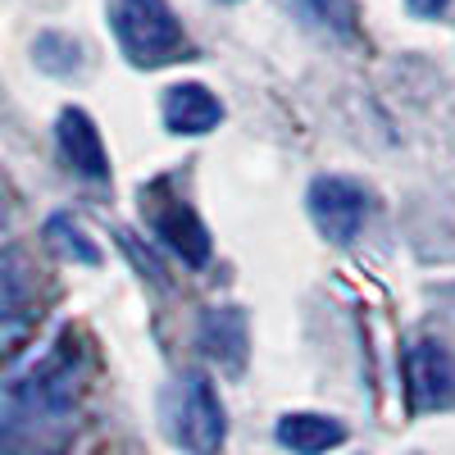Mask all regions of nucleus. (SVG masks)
<instances>
[{
    "label": "nucleus",
    "mask_w": 455,
    "mask_h": 455,
    "mask_svg": "<svg viewBox=\"0 0 455 455\" xmlns=\"http://www.w3.org/2000/svg\"><path fill=\"white\" fill-rule=\"evenodd\" d=\"M109 28L119 51L137 68H156L169 64L187 51V32L182 19L169 0H114L109 5Z\"/></svg>",
    "instance_id": "obj_1"
},
{
    "label": "nucleus",
    "mask_w": 455,
    "mask_h": 455,
    "mask_svg": "<svg viewBox=\"0 0 455 455\" xmlns=\"http://www.w3.org/2000/svg\"><path fill=\"white\" fill-rule=\"evenodd\" d=\"M173 433L192 455H219L228 437V414L205 373H187L173 392Z\"/></svg>",
    "instance_id": "obj_2"
},
{
    "label": "nucleus",
    "mask_w": 455,
    "mask_h": 455,
    "mask_svg": "<svg viewBox=\"0 0 455 455\" xmlns=\"http://www.w3.org/2000/svg\"><path fill=\"white\" fill-rule=\"evenodd\" d=\"M146 219H150V233H156L187 269H201V264H210V251H214V242H210V228L201 223V214L187 205L182 196H169L164 187H150L146 192Z\"/></svg>",
    "instance_id": "obj_3"
},
{
    "label": "nucleus",
    "mask_w": 455,
    "mask_h": 455,
    "mask_svg": "<svg viewBox=\"0 0 455 455\" xmlns=\"http://www.w3.org/2000/svg\"><path fill=\"white\" fill-rule=\"evenodd\" d=\"M310 219L315 228L328 237V242H355L360 228L369 219V196L364 187L351 182V178H337V173H323L310 182Z\"/></svg>",
    "instance_id": "obj_4"
},
{
    "label": "nucleus",
    "mask_w": 455,
    "mask_h": 455,
    "mask_svg": "<svg viewBox=\"0 0 455 455\" xmlns=\"http://www.w3.org/2000/svg\"><path fill=\"white\" fill-rule=\"evenodd\" d=\"M401 369H405V405L414 414L455 405V355L442 341H414Z\"/></svg>",
    "instance_id": "obj_5"
},
{
    "label": "nucleus",
    "mask_w": 455,
    "mask_h": 455,
    "mask_svg": "<svg viewBox=\"0 0 455 455\" xmlns=\"http://www.w3.org/2000/svg\"><path fill=\"white\" fill-rule=\"evenodd\" d=\"M55 141H60V156L68 160L73 173H83L92 182H105L109 178V156H105V141H100V128L92 124V114L68 105L60 119H55Z\"/></svg>",
    "instance_id": "obj_6"
},
{
    "label": "nucleus",
    "mask_w": 455,
    "mask_h": 455,
    "mask_svg": "<svg viewBox=\"0 0 455 455\" xmlns=\"http://www.w3.org/2000/svg\"><path fill=\"white\" fill-rule=\"evenodd\" d=\"M73 387H78V341L64 337V341H55V351L23 378L19 396L32 401V405L55 410V405H68Z\"/></svg>",
    "instance_id": "obj_7"
},
{
    "label": "nucleus",
    "mask_w": 455,
    "mask_h": 455,
    "mask_svg": "<svg viewBox=\"0 0 455 455\" xmlns=\"http://www.w3.org/2000/svg\"><path fill=\"white\" fill-rule=\"evenodd\" d=\"M223 124V105L201 83H178L164 92V128L178 137H205Z\"/></svg>",
    "instance_id": "obj_8"
},
{
    "label": "nucleus",
    "mask_w": 455,
    "mask_h": 455,
    "mask_svg": "<svg viewBox=\"0 0 455 455\" xmlns=\"http://www.w3.org/2000/svg\"><path fill=\"white\" fill-rule=\"evenodd\" d=\"M201 347L205 355L228 369V373H242L246 369V351H251V332H246V315L237 306H219L201 315Z\"/></svg>",
    "instance_id": "obj_9"
},
{
    "label": "nucleus",
    "mask_w": 455,
    "mask_h": 455,
    "mask_svg": "<svg viewBox=\"0 0 455 455\" xmlns=\"http://www.w3.org/2000/svg\"><path fill=\"white\" fill-rule=\"evenodd\" d=\"M347 442V424L332 414H315V410H296L278 419V446L291 455H323L332 446Z\"/></svg>",
    "instance_id": "obj_10"
},
{
    "label": "nucleus",
    "mask_w": 455,
    "mask_h": 455,
    "mask_svg": "<svg viewBox=\"0 0 455 455\" xmlns=\"http://www.w3.org/2000/svg\"><path fill=\"white\" fill-rule=\"evenodd\" d=\"M283 5L296 19H306L319 32H328V36H355V28H360L355 0H283Z\"/></svg>",
    "instance_id": "obj_11"
},
{
    "label": "nucleus",
    "mask_w": 455,
    "mask_h": 455,
    "mask_svg": "<svg viewBox=\"0 0 455 455\" xmlns=\"http://www.w3.org/2000/svg\"><path fill=\"white\" fill-rule=\"evenodd\" d=\"M46 237L68 255V259H78V264H100V251L87 242V233L73 219H64V214H55L51 223H46Z\"/></svg>",
    "instance_id": "obj_12"
},
{
    "label": "nucleus",
    "mask_w": 455,
    "mask_h": 455,
    "mask_svg": "<svg viewBox=\"0 0 455 455\" xmlns=\"http://www.w3.org/2000/svg\"><path fill=\"white\" fill-rule=\"evenodd\" d=\"M28 306V278L14 255H0V319H14Z\"/></svg>",
    "instance_id": "obj_13"
},
{
    "label": "nucleus",
    "mask_w": 455,
    "mask_h": 455,
    "mask_svg": "<svg viewBox=\"0 0 455 455\" xmlns=\"http://www.w3.org/2000/svg\"><path fill=\"white\" fill-rule=\"evenodd\" d=\"M405 5H410V14H414V19H442L451 0H405Z\"/></svg>",
    "instance_id": "obj_14"
},
{
    "label": "nucleus",
    "mask_w": 455,
    "mask_h": 455,
    "mask_svg": "<svg viewBox=\"0 0 455 455\" xmlns=\"http://www.w3.org/2000/svg\"><path fill=\"white\" fill-rule=\"evenodd\" d=\"M0 228H5V205H0Z\"/></svg>",
    "instance_id": "obj_15"
}]
</instances>
